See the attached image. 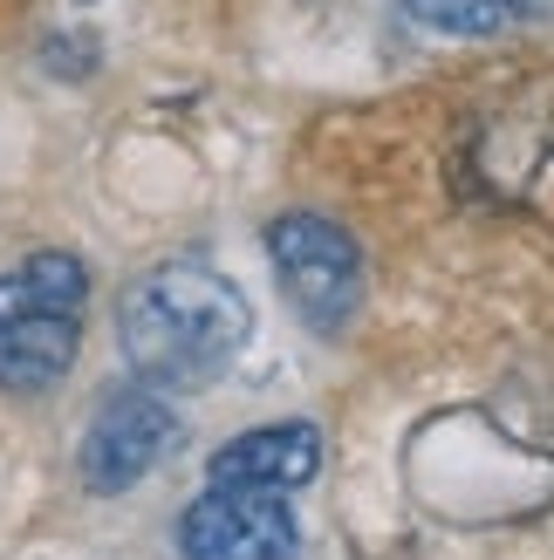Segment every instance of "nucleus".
<instances>
[{
  "mask_svg": "<svg viewBox=\"0 0 554 560\" xmlns=\"http://www.w3.org/2000/svg\"><path fill=\"white\" fill-rule=\"evenodd\" d=\"M254 307L219 267L206 260H164L151 267L117 307V342L145 383L199 389L246 349Z\"/></svg>",
  "mask_w": 554,
  "mask_h": 560,
  "instance_id": "1",
  "label": "nucleus"
},
{
  "mask_svg": "<svg viewBox=\"0 0 554 560\" xmlns=\"http://www.w3.org/2000/svg\"><path fill=\"white\" fill-rule=\"evenodd\" d=\"M267 260L281 273V294L295 301V315L322 335H343L349 315L363 307V246L336 219L281 212L267 226Z\"/></svg>",
  "mask_w": 554,
  "mask_h": 560,
  "instance_id": "2",
  "label": "nucleus"
},
{
  "mask_svg": "<svg viewBox=\"0 0 554 560\" xmlns=\"http://www.w3.org/2000/svg\"><path fill=\"white\" fill-rule=\"evenodd\" d=\"M288 553H295L288 492L206 486L178 520V560H288Z\"/></svg>",
  "mask_w": 554,
  "mask_h": 560,
  "instance_id": "3",
  "label": "nucleus"
},
{
  "mask_svg": "<svg viewBox=\"0 0 554 560\" xmlns=\"http://www.w3.org/2000/svg\"><path fill=\"white\" fill-rule=\"evenodd\" d=\"M178 444V410L145 383L109 389L103 410L90 417V438H82V479L96 492H130L145 471Z\"/></svg>",
  "mask_w": 554,
  "mask_h": 560,
  "instance_id": "4",
  "label": "nucleus"
},
{
  "mask_svg": "<svg viewBox=\"0 0 554 560\" xmlns=\"http://www.w3.org/2000/svg\"><path fill=\"white\" fill-rule=\"evenodd\" d=\"M315 471H322V431L315 424H261V431H240L233 444L212 452V486L295 492Z\"/></svg>",
  "mask_w": 554,
  "mask_h": 560,
  "instance_id": "5",
  "label": "nucleus"
},
{
  "mask_svg": "<svg viewBox=\"0 0 554 560\" xmlns=\"http://www.w3.org/2000/svg\"><path fill=\"white\" fill-rule=\"evenodd\" d=\"M82 349V315H21L0 322V389H48Z\"/></svg>",
  "mask_w": 554,
  "mask_h": 560,
  "instance_id": "6",
  "label": "nucleus"
},
{
  "mask_svg": "<svg viewBox=\"0 0 554 560\" xmlns=\"http://www.w3.org/2000/svg\"><path fill=\"white\" fill-rule=\"evenodd\" d=\"M82 294H90V273L76 254H35L0 273V322L21 315H82Z\"/></svg>",
  "mask_w": 554,
  "mask_h": 560,
  "instance_id": "7",
  "label": "nucleus"
},
{
  "mask_svg": "<svg viewBox=\"0 0 554 560\" xmlns=\"http://www.w3.org/2000/svg\"><path fill=\"white\" fill-rule=\"evenodd\" d=\"M411 21L438 27V35H459V42H480V35H500L507 21L534 14V0H404Z\"/></svg>",
  "mask_w": 554,
  "mask_h": 560,
  "instance_id": "8",
  "label": "nucleus"
}]
</instances>
